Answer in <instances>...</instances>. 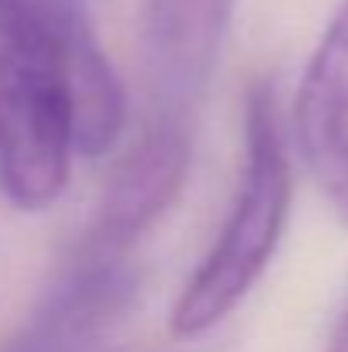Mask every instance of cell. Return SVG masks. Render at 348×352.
I'll return each mask as SVG.
<instances>
[{
  "mask_svg": "<svg viewBox=\"0 0 348 352\" xmlns=\"http://www.w3.org/2000/svg\"><path fill=\"white\" fill-rule=\"evenodd\" d=\"M290 195L294 175L280 126L277 89L263 79L246 96V161L229 216L171 308L174 339H202L219 322H226L235 305L253 291L280 246L290 216Z\"/></svg>",
  "mask_w": 348,
  "mask_h": 352,
  "instance_id": "6da1fadb",
  "label": "cell"
},
{
  "mask_svg": "<svg viewBox=\"0 0 348 352\" xmlns=\"http://www.w3.org/2000/svg\"><path fill=\"white\" fill-rule=\"evenodd\" d=\"M79 154L76 103L65 76L27 52L0 45V192L17 209H48Z\"/></svg>",
  "mask_w": 348,
  "mask_h": 352,
  "instance_id": "7a4b0ae2",
  "label": "cell"
},
{
  "mask_svg": "<svg viewBox=\"0 0 348 352\" xmlns=\"http://www.w3.org/2000/svg\"><path fill=\"white\" fill-rule=\"evenodd\" d=\"M0 45L51 62L72 93L79 154L100 157L123 130V86L82 0H0Z\"/></svg>",
  "mask_w": 348,
  "mask_h": 352,
  "instance_id": "3957f363",
  "label": "cell"
},
{
  "mask_svg": "<svg viewBox=\"0 0 348 352\" xmlns=\"http://www.w3.org/2000/svg\"><path fill=\"white\" fill-rule=\"evenodd\" d=\"M235 0H143L147 117L195 123L216 76Z\"/></svg>",
  "mask_w": 348,
  "mask_h": 352,
  "instance_id": "277c9868",
  "label": "cell"
},
{
  "mask_svg": "<svg viewBox=\"0 0 348 352\" xmlns=\"http://www.w3.org/2000/svg\"><path fill=\"white\" fill-rule=\"evenodd\" d=\"M192 133L195 123L143 120L140 137L116 164L100 212L76 250L100 256H130L133 243L178 199L192 164Z\"/></svg>",
  "mask_w": 348,
  "mask_h": 352,
  "instance_id": "5b68a950",
  "label": "cell"
},
{
  "mask_svg": "<svg viewBox=\"0 0 348 352\" xmlns=\"http://www.w3.org/2000/svg\"><path fill=\"white\" fill-rule=\"evenodd\" d=\"M294 126L311 178L348 226V0L335 10L304 69Z\"/></svg>",
  "mask_w": 348,
  "mask_h": 352,
  "instance_id": "8992f818",
  "label": "cell"
},
{
  "mask_svg": "<svg viewBox=\"0 0 348 352\" xmlns=\"http://www.w3.org/2000/svg\"><path fill=\"white\" fill-rule=\"evenodd\" d=\"M328 352H348V305H345V311L338 315L332 336H328Z\"/></svg>",
  "mask_w": 348,
  "mask_h": 352,
  "instance_id": "52a82bcc",
  "label": "cell"
}]
</instances>
